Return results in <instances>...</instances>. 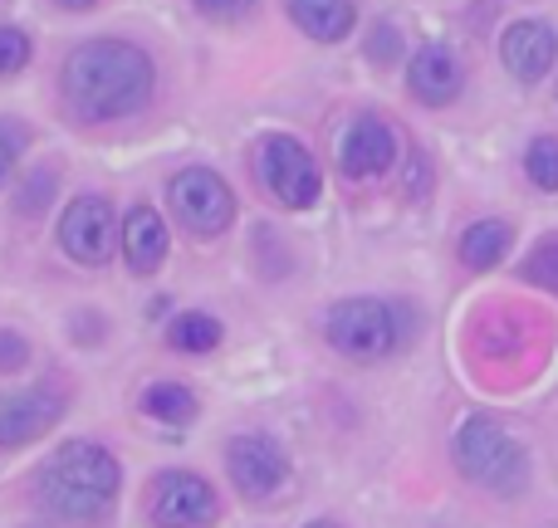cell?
<instances>
[{"label": "cell", "instance_id": "obj_1", "mask_svg": "<svg viewBox=\"0 0 558 528\" xmlns=\"http://www.w3.org/2000/svg\"><path fill=\"white\" fill-rule=\"evenodd\" d=\"M64 103L84 123H113L153 98V59L128 39H88L64 59Z\"/></svg>", "mask_w": 558, "mask_h": 528}, {"label": "cell", "instance_id": "obj_2", "mask_svg": "<svg viewBox=\"0 0 558 528\" xmlns=\"http://www.w3.org/2000/svg\"><path fill=\"white\" fill-rule=\"evenodd\" d=\"M118 461L94 441H69L39 470V500L64 524H98L113 509Z\"/></svg>", "mask_w": 558, "mask_h": 528}, {"label": "cell", "instance_id": "obj_3", "mask_svg": "<svg viewBox=\"0 0 558 528\" xmlns=\"http://www.w3.org/2000/svg\"><path fill=\"white\" fill-rule=\"evenodd\" d=\"M456 465L495 494L524 490V451L495 421H485V416L461 426V435H456Z\"/></svg>", "mask_w": 558, "mask_h": 528}, {"label": "cell", "instance_id": "obj_4", "mask_svg": "<svg viewBox=\"0 0 558 528\" xmlns=\"http://www.w3.org/2000/svg\"><path fill=\"white\" fill-rule=\"evenodd\" d=\"M255 172H260V182L270 186L275 201L289 206V211H308V206L318 201V192H324L318 162L284 133H275V137L260 143V152H255Z\"/></svg>", "mask_w": 558, "mask_h": 528}, {"label": "cell", "instance_id": "obj_5", "mask_svg": "<svg viewBox=\"0 0 558 528\" xmlns=\"http://www.w3.org/2000/svg\"><path fill=\"white\" fill-rule=\"evenodd\" d=\"M328 343L343 357H353V363H377L397 343L392 308L377 304V298H348V304H338L328 314Z\"/></svg>", "mask_w": 558, "mask_h": 528}, {"label": "cell", "instance_id": "obj_6", "mask_svg": "<svg viewBox=\"0 0 558 528\" xmlns=\"http://www.w3.org/2000/svg\"><path fill=\"white\" fill-rule=\"evenodd\" d=\"M147 514L157 528H211L221 519V494L192 470H167L153 480Z\"/></svg>", "mask_w": 558, "mask_h": 528}, {"label": "cell", "instance_id": "obj_7", "mask_svg": "<svg viewBox=\"0 0 558 528\" xmlns=\"http://www.w3.org/2000/svg\"><path fill=\"white\" fill-rule=\"evenodd\" d=\"M167 196H172L177 221H182L192 235H221L235 216L231 186H226L216 172H206V167H186V172H177L172 186H167Z\"/></svg>", "mask_w": 558, "mask_h": 528}, {"label": "cell", "instance_id": "obj_8", "mask_svg": "<svg viewBox=\"0 0 558 528\" xmlns=\"http://www.w3.org/2000/svg\"><path fill=\"white\" fill-rule=\"evenodd\" d=\"M59 245H64L69 260L88 269L104 265L108 250H113V211H108V201H98V196L69 201L64 221H59Z\"/></svg>", "mask_w": 558, "mask_h": 528}, {"label": "cell", "instance_id": "obj_9", "mask_svg": "<svg viewBox=\"0 0 558 528\" xmlns=\"http://www.w3.org/2000/svg\"><path fill=\"white\" fill-rule=\"evenodd\" d=\"M226 465H231L235 490L251 494V500H270L279 484L289 480L284 451H279L275 441H265V435H235V441L226 445Z\"/></svg>", "mask_w": 558, "mask_h": 528}, {"label": "cell", "instance_id": "obj_10", "mask_svg": "<svg viewBox=\"0 0 558 528\" xmlns=\"http://www.w3.org/2000/svg\"><path fill=\"white\" fill-rule=\"evenodd\" d=\"M392 162H397V133L383 118L363 113L343 127V137H338V172L343 176H353V182L383 176Z\"/></svg>", "mask_w": 558, "mask_h": 528}, {"label": "cell", "instance_id": "obj_11", "mask_svg": "<svg viewBox=\"0 0 558 528\" xmlns=\"http://www.w3.org/2000/svg\"><path fill=\"white\" fill-rule=\"evenodd\" d=\"M500 59L520 84H539L558 59V35L544 20H514L500 39Z\"/></svg>", "mask_w": 558, "mask_h": 528}, {"label": "cell", "instance_id": "obj_12", "mask_svg": "<svg viewBox=\"0 0 558 528\" xmlns=\"http://www.w3.org/2000/svg\"><path fill=\"white\" fill-rule=\"evenodd\" d=\"M59 421V396L54 392H0V445L15 451L29 445Z\"/></svg>", "mask_w": 558, "mask_h": 528}, {"label": "cell", "instance_id": "obj_13", "mask_svg": "<svg viewBox=\"0 0 558 528\" xmlns=\"http://www.w3.org/2000/svg\"><path fill=\"white\" fill-rule=\"evenodd\" d=\"M407 88H412L422 103L446 108L456 94H461V59L441 45H426L422 54L412 59V69H407Z\"/></svg>", "mask_w": 558, "mask_h": 528}, {"label": "cell", "instance_id": "obj_14", "mask_svg": "<svg viewBox=\"0 0 558 528\" xmlns=\"http://www.w3.org/2000/svg\"><path fill=\"white\" fill-rule=\"evenodd\" d=\"M123 255L137 274H153L167 260V225L153 206H133L123 221Z\"/></svg>", "mask_w": 558, "mask_h": 528}, {"label": "cell", "instance_id": "obj_15", "mask_svg": "<svg viewBox=\"0 0 558 528\" xmlns=\"http://www.w3.org/2000/svg\"><path fill=\"white\" fill-rule=\"evenodd\" d=\"M289 20L308 39H318V45H338L353 29L357 10H353V0H289Z\"/></svg>", "mask_w": 558, "mask_h": 528}, {"label": "cell", "instance_id": "obj_16", "mask_svg": "<svg viewBox=\"0 0 558 528\" xmlns=\"http://www.w3.org/2000/svg\"><path fill=\"white\" fill-rule=\"evenodd\" d=\"M510 241H514V231L505 221H475L471 231L461 235V260L471 269H490L510 255Z\"/></svg>", "mask_w": 558, "mask_h": 528}, {"label": "cell", "instance_id": "obj_17", "mask_svg": "<svg viewBox=\"0 0 558 528\" xmlns=\"http://www.w3.org/2000/svg\"><path fill=\"white\" fill-rule=\"evenodd\" d=\"M143 412L162 426H192L196 421V396L177 382H157L143 392Z\"/></svg>", "mask_w": 558, "mask_h": 528}, {"label": "cell", "instance_id": "obj_18", "mask_svg": "<svg viewBox=\"0 0 558 528\" xmlns=\"http://www.w3.org/2000/svg\"><path fill=\"white\" fill-rule=\"evenodd\" d=\"M167 343H172L177 353H211V347L221 343V323H216L211 314H182L167 328Z\"/></svg>", "mask_w": 558, "mask_h": 528}, {"label": "cell", "instance_id": "obj_19", "mask_svg": "<svg viewBox=\"0 0 558 528\" xmlns=\"http://www.w3.org/2000/svg\"><path fill=\"white\" fill-rule=\"evenodd\" d=\"M524 172L539 192H558V137H539V143L524 152Z\"/></svg>", "mask_w": 558, "mask_h": 528}, {"label": "cell", "instance_id": "obj_20", "mask_svg": "<svg viewBox=\"0 0 558 528\" xmlns=\"http://www.w3.org/2000/svg\"><path fill=\"white\" fill-rule=\"evenodd\" d=\"M25 59H29V39H25V29L0 25V78L15 74V69H25Z\"/></svg>", "mask_w": 558, "mask_h": 528}, {"label": "cell", "instance_id": "obj_21", "mask_svg": "<svg viewBox=\"0 0 558 528\" xmlns=\"http://www.w3.org/2000/svg\"><path fill=\"white\" fill-rule=\"evenodd\" d=\"M524 274H530L534 284H544V288H554V294H558V241H544L539 250L530 255Z\"/></svg>", "mask_w": 558, "mask_h": 528}, {"label": "cell", "instance_id": "obj_22", "mask_svg": "<svg viewBox=\"0 0 558 528\" xmlns=\"http://www.w3.org/2000/svg\"><path fill=\"white\" fill-rule=\"evenodd\" d=\"M29 363V343L20 333H0V372H20Z\"/></svg>", "mask_w": 558, "mask_h": 528}, {"label": "cell", "instance_id": "obj_23", "mask_svg": "<svg viewBox=\"0 0 558 528\" xmlns=\"http://www.w3.org/2000/svg\"><path fill=\"white\" fill-rule=\"evenodd\" d=\"M196 10H202L206 20H241L255 10V0H196Z\"/></svg>", "mask_w": 558, "mask_h": 528}, {"label": "cell", "instance_id": "obj_24", "mask_svg": "<svg viewBox=\"0 0 558 528\" xmlns=\"http://www.w3.org/2000/svg\"><path fill=\"white\" fill-rule=\"evenodd\" d=\"M367 54L373 59H397V29L392 25H377L373 45H367Z\"/></svg>", "mask_w": 558, "mask_h": 528}, {"label": "cell", "instance_id": "obj_25", "mask_svg": "<svg viewBox=\"0 0 558 528\" xmlns=\"http://www.w3.org/2000/svg\"><path fill=\"white\" fill-rule=\"evenodd\" d=\"M10 167H15V133H5V127H0V186H5Z\"/></svg>", "mask_w": 558, "mask_h": 528}, {"label": "cell", "instance_id": "obj_26", "mask_svg": "<svg viewBox=\"0 0 558 528\" xmlns=\"http://www.w3.org/2000/svg\"><path fill=\"white\" fill-rule=\"evenodd\" d=\"M54 5H59V10H94L98 0H54Z\"/></svg>", "mask_w": 558, "mask_h": 528}, {"label": "cell", "instance_id": "obj_27", "mask_svg": "<svg viewBox=\"0 0 558 528\" xmlns=\"http://www.w3.org/2000/svg\"><path fill=\"white\" fill-rule=\"evenodd\" d=\"M308 528H338V524H328V519H318V524H308Z\"/></svg>", "mask_w": 558, "mask_h": 528}]
</instances>
